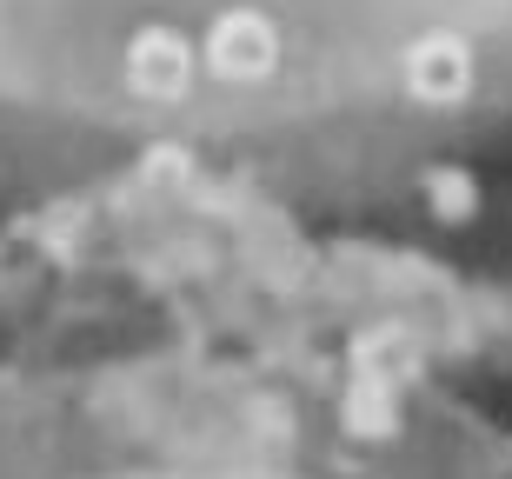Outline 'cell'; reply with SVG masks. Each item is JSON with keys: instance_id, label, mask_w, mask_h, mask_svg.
Segmentation results:
<instances>
[{"instance_id": "2", "label": "cell", "mask_w": 512, "mask_h": 479, "mask_svg": "<svg viewBox=\"0 0 512 479\" xmlns=\"http://www.w3.org/2000/svg\"><path fill=\"white\" fill-rule=\"evenodd\" d=\"M0 479H512V440L453 393L107 360L0 386Z\"/></svg>"}, {"instance_id": "1", "label": "cell", "mask_w": 512, "mask_h": 479, "mask_svg": "<svg viewBox=\"0 0 512 479\" xmlns=\"http://www.w3.org/2000/svg\"><path fill=\"white\" fill-rule=\"evenodd\" d=\"M512 127V0H0V167L360 187Z\"/></svg>"}]
</instances>
